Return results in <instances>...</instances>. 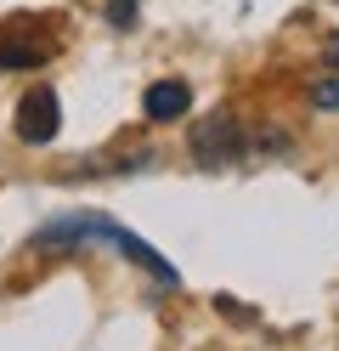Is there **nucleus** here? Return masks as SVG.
<instances>
[{
    "instance_id": "nucleus-1",
    "label": "nucleus",
    "mask_w": 339,
    "mask_h": 351,
    "mask_svg": "<svg viewBox=\"0 0 339 351\" xmlns=\"http://www.w3.org/2000/svg\"><path fill=\"white\" fill-rule=\"evenodd\" d=\"M243 153V125L232 114H210L203 125H192V159L203 165H226Z\"/></svg>"
},
{
    "instance_id": "nucleus-2",
    "label": "nucleus",
    "mask_w": 339,
    "mask_h": 351,
    "mask_svg": "<svg viewBox=\"0 0 339 351\" xmlns=\"http://www.w3.org/2000/svg\"><path fill=\"white\" fill-rule=\"evenodd\" d=\"M62 130V108H57V97L51 91H29L17 102V136L23 142H34V147H45Z\"/></svg>"
},
{
    "instance_id": "nucleus-3",
    "label": "nucleus",
    "mask_w": 339,
    "mask_h": 351,
    "mask_svg": "<svg viewBox=\"0 0 339 351\" xmlns=\"http://www.w3.org/2000/svg\"><path fill=\"white\" fill-rule=\"evenodd\" d=\"M192 108V91H187V80H153L147 85V97H142V114L153 119V125H170V119H181Z\"/></svg>"
},
{
    "instance_id": "nucleus-4",
    "label": "nucleus",
    "mask_w": 339,
    "mask_h": 351,
    "mask_svg": "<svg viewBox=\"0 0 339 351\" xmlns=\"http://www.w3.org/2000/svg\"><path fill=\"white\" fill-rule=\"evenodd\" d=\"M45 51L29 46V40H0V69H40Z\"/></svg>"
},
{
    "instance_id": "nucleus-5",
    "label": "nucleus",
    "mask_w": 339,
    "mask_h": 351,
    "mask_svg": "<svg viewBox=\"0 0 339 351\" xmlns=\"http://www.w3.org/2000/svg\"><path fill=\"white\" fill-rule=\"evenodd\" d=\"M108 17H113L119 29H130V23H136V0H108Z\"/></svg>"
},
{
    "instance_id": "nucleus-6",
    "label": "nucleus",
    "mask_w": 339,
    "mask_h": 351,
    "mask_svg": "<svg viewBox=\"0 0 339 351\" xmlns=\"http://www.w3.org/2000/svg\"><path fill=\"white\" fill-rule=\"evenodd\" d=\"M316 108H339V80H328V85H316Z\"/></svg>"
}]
</instances>
